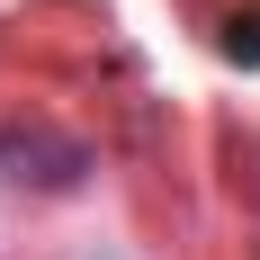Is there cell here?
Instances as JSON below:
<instances>
[{
  "mask_svg": "<svg viewBox=\"0 0 260 260\" xmlns=\"http://www.w3.org/2000/svg\"><path fill=\"white\" fill-rule=\"evenodd\" d=\"M224 45H234V54H251V63H260V18H242L234 36H224Z\"/></svg>",
  "mask_w": 260,
  "mask_h": 260,
  "instance_id": "6da1fadb",
  "label": "cell"
}]
</instances>
